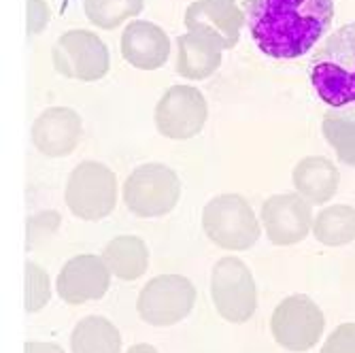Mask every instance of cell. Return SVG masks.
Returning <instances> with one entry per match:
<instances>
[{"label":"cell","mask_w":355,"mask_h":353,"mask_svg":"<svg viewBox=\"0 0 355 353\" xmlns=\"http://www.w3.org/2000/svg\"><path fill=\"white\" fill-rule=\"evenodd\" d=\"M121 49L125 58L132 64H137V67L153 69L164 62L168 45H166V37L157 28L141 21L125 32Z\"/></svg>","instance_id":"cell-16"},{"label":"cell","mask_w":355,"mask_h":353,"mask_svg":"<svg viewBox=\"0 0 355 353\" xmlns=\"http://www.w3.org/2000/svg\"><path fill=\"white\" fill-rule=\"evenodd\" d=\"M207 239L225 251H247L260 241L262 228L253 207L241 194H217L202 209Z\"/></svg>","instance_id":"cell-3"},{"label":"cell","mask_w":355,"mask_h":353,"mask_svg":"<svg viewBox=\"0 0 355 353\" xmlns=\"http://www.w3.org/2000/svg\"><path fill=\"white\" fill-rule=\"evenodd\" d=\"M211 298L230 324H245L257 309V285L249 266L234 255L219 258L211 273Z\"/></svg>","instance_id":"cell-7"},{"label":"cell","mask_w":355,"mask_h":353,"mask_svg":"<svg viewBox=\"0 0 355 353\" xmlns=\"http://www.w3.org/2000/svg\"><path fill=\"white\" fill-rule=\"evenodd\" d=\"M213 64H215V60H211L205 49L183 43L181 71L185 73V77H205L213 69Z\"/></svg>","instance_id":"cell-22"},{"label":"cell","mask_w":355,"mask_h":353,"mask_svg":"<svg viewBox=\"0 0 355 353\" xmlns=\"http://www.w3.org/2000/svg\"><path fill=\"white\" fill-rule=\"evenodd\" d=\"M324 328V317L306 296L285 298L270 317L272 338L287 351H306Z\"/></svg>","instance_id":"cell-8"},{"label":"cell","mask_w":355,"mask_h":353,"mask_svg":"<svg viewBox=\"0 0 355 353\" xmlns=\"http://www.w3.org/2000/svg\"><path fill=\"white\" fill-rule=\"evenodd\" d=\"M139 7L141 0H89L87 15L103 28H113L121 17L139 11Z\"/></svg>","instance_id":"cell-20"},{"label":"cell","mask_w":355,"mask_h":353,"mask_svg":"<svg viewBox=\"0 0 355 353\" xmlns=\"http://www.w3.org/2000/svg\"><path fill=\"white\" fill-rule=\"evenodd\" d=\"M324 353H355V326H340L326 343Z\"/></svg>","instance_id":"cell-23"},{"label":"cell","mask_w":355,"mask_h":353,"mask_svg":"<svg viewBox=\"0 0 355 353\" xmlns=\"http://www.w3.org/2000/svg\"><path fill=\"white\" fill-rule=\"evenodd\" d=\"M51 300V279L37 262L26 264V311L39 313Z\"/></svg>","instance_id":"cell-19"},{"label":"cell","mask_w":355,"mask_h":353,"mask_svg":"<svg viewBox=\"0 0 355 353\" xmlns=\"http://www.w3.org/2000/svg\"><path fill=\"white\" fill-rule=\"evenodd\" d=\"M207 119L202 96L189 87H173L155 111V126L159 135L173 141H187L196 137Z\"/></svg>","instance_id":"cell-10"},{"label":"cell","mask_w":355,"mask_h":353,"mask_svg":"<svg viewBox=\"0 0 355 353\" xmlns=\"http://www.w3.org/2000/svg\"><path fill=\"white\" fill-rule=\"evenodd\" d=\"M309 79L328 107L340 111L355 107V21L334 30L315 51Z\"/></svg>","instance_id":"cell-2"},{"label":"cell","mask_w":355,"mask_h":353,"mask_svg":"<svg viewBox=\"0 0 355 353\" xmlns=\"http://www.w3.org/2000/svg\"><path fill=\"white\" fill-rule=\"evenodd\" d=\"M73 353H121V334L113 322L101 315L83 317L71 334Z\"/></svg>","instance_id":"cell-15"},{"label":"cell","mask_w":355,"mask_h":353,"mask_svg":"<svg viewBox=\"0 0 355 353\" xmlns=\"http://www.w3.org/2000/svg\"><path fill=\"white\" fill-rule=\"evenodd\" d=\"M262 228L272 245L287 247L302 241L311 226L306 203L294 194H277L262 205Z\"/></svg>","instance_id":"cell-11"},{"label":"cell","mask_w":355,"mask_h":353,"mask_svg":"<svg viewBox=\"0 0 355 353\" xmlns=\"http://www.w3.org/2000/svg\"><path fill=\"white\" fill-rule=\"evenodd\" d=\"M123 205L141 219H155L173 213L181 200V179L175 169L147 162L137 166L123 181Z\"/></svg>","instance_id":"cell-5"},{"label":"cell","mask_w":355,"mask_h":353,"mask_svg":"<svg viewBox=\"0 0 355 353\" xmlns=\"http://www.w3.org/2000/svg\"><path fill=\"white\" fill-rule=\"evenodd\" d=\"M101 255L111 275L121 281H137L149 268L147 243L135 234H121L111 239Z\"/></svg>","instance_id":"cell-14"},{"label":"cell","mask_w":355,"mask_h":353,"mask_svg":"<svg viewBox=\"0 0 355 353\" xmlns=\"http://www.w3.org/2000/svg\"><path fill=\"white\" fill-rule=\"evenodd\" d=\"M60 221H62V217L58 211H43L39 215H32L28 219V247L32 249L35 243H41L47 236H51L53 232H58Z\"/></svg>","instance_id":"cell-21"},{"label":"cell","mask_w":355,"mask_h":353,"mask_svg":"<svg viewBox=\"0 0 355 353\" xmlns=\"http://www.w3.org/2000/svg\"><path fill=\"white\" fill-rule=\"evenodd\" d=\"M81 139V121L69 109H53L43 113L32 128V143L47 157L71 155Z\"/></svg>","instance_id":"cell-12"},{"label":"cell","mask_w":355,"mask_h":353,"mask_svg":"<svg viewBox=\"0 0 355 353\" xmlns=\"http://www.w3.org/2000/svg\"><path fill=\"white\" fill-rule=\"evenodd\" d=\"M294 183L300 194L311 203H321L332 196L334 171L321 157H309L294 171Z\"/></svg>","instance_id":"cell-17"},{"label":"cell","mask_w":355,"mask_h":353,"mask_svg":"<svg viewBox=\"0 0 355 353\" xmlns=\"http://www.w3.org/2000/svg\"><path fill=\"white\" fill-rule=\"evenodd\" d=\"M196 285L183 275H157L145 283L137 298V313L153 328H171L196 307Z\"/></svg>","instance_id":"cell-6"},{"label":"cell","mask_w":355,"mask_h":353,"mask_svg":"<svg viewBox=\"0 0 355 353\" xmlns=\"http://www.w3.org/2000/svg\"><path fill=\"white\" fill-rule=\"evenodd\" d=\"M332 21L334 0H251L247 11L253 43L272 60L306 55Z\"/></svg>","instance_id":"cell-1"},{"label":"cell","mask_w":355,"mask_h":353,"mask_svg":"<svg viewBox=\"0 0 355 353\" xmlns=\"http://www.w3.org/2000/svg\"><path fill=\"white\" fill-rule=\"evenodd\" d=\"M117 175L96 160L79 162L64 187V203L75 217L83 221H101L109 217L117 207Z\"/></svg>","instance_id":"cell-4"},{"label":"cell","mask_w":355,"mask_h":353,"mask_svg":"<svg viewBox=\"0 0 355 353\" xmlns=\"http://www.w3.org/2000/svg\"><path fill=\"white\" fill-rule=\"evenodd\" d=\"M107 58L109 55L105 53L98 39L77 32V35L64 37L58 49V67L69 77L98 79L107 71Z\"/></svg>","instance_id":"cell-13"},{"label":"cell","mask_w":355,"mask_h":353,"mask_svg":"<svg viewBox=\"0 0 355 353\" xmlns=\"http://www.w3.org/2000/svg\"><path fill=\"white\" fill-rule=\"evenodd\" d=\"M24 353H64L62 347L53 343H43V341H30L24 347Z\"/></svg>","instance_id":"cell-24"},{"label":"cell","mask_w":355,"mask_h":353,"mask_svg":"<svg viewBox=\"0 0 355 353\" xmlns=\"http://www.w3.org/2000/svg\"><path fill=\"white\" fill-rule=\"evenodd\" d=\"M111 270L107 268L103 255L81 253L62 266L55 290L67 304H85L103 300L111 287Z\"/></svg>","instance_id":"cell-9"},{"label":"cell","mask_w":355,"mask_h":353,"mask_svg":"<svg viewBox=\"0 0 355 353\" xmlns=\"http://www.w3.org/2000/svg\"><path fill=\"white\" fill-rule=\"evenodd\" d=\"M125 353H159V351L153 345H149V343H139V345H132Z\"/></svg>","instance_id":"cell-25"},{"label":"cell","mask_w":355,"mask_h":353,"mask_svg":"<svg viewBox=\"0 0 355 353\" xmlns=\"http://www.w3.org/2000/svg\"><path fill=\"white\" fill-rule=\"evenodd\" d=\"M315 232L321 243L343 245L355 236V213L349 207H334L321 213Z\"/></svg>","instance_id":"cell-18"}]
</instances>
